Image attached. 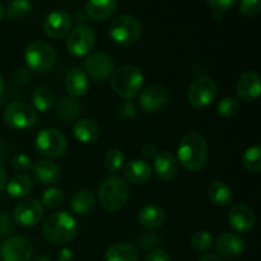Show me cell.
<instances>
[{
  "label": "cell",
  "mask_w": 261,
  "mask_h": 261,
  "mask_svg": "<svg viewBox=\"0 0 261 261\" xmlns=\"http://www.w3.org/2000/svg\"><path fill=\"white\" fill-rule=\"evenodd\" d=\"M176 160L185 170L200 171L208 161V144L203 135L196 132L188 133L178 144Z\"/></svg>",
  "instance_id": "1"
},
{
  "label": "cell",
  "mask_w": 261,
  "mask_h": 261,
  "mask_svg": "<svg viewBox=\"0 0 261 261\" xmlns=\"http://www.w3.org/2000/svg\"><path fill=\"white\" fill-rule=\"evenodd\" d=\"M76 233H78L76 219L66 212L53 213L43 222L42 234L45 240L51 244H68L76 236Z\"/></svg>",
  "instance_id": "2"
},
{
  "label": "cell",
  "mask_w": 261,
  "mask_h": 261,
  "mask_svg": "<svg viewBox=\"0 0 261 261\" xmlns=\"http://www.w3.org/2000/svg\"><path fill=\"white\" fill-rule=\"evenodd\" d=\"M144 83V75L140 68L125 65L114 71L111 75V87L116 94L124 98H134L140 93Z\"/></svg>",
  "instance_id": "3"
},
{
  "label": "cell",
  "mask_w": 261,
  "mask_h": 261,
  "mask_svg": "<svg viewBox=\"0 0 261 261\" xmlns=\"http://www.w3.org/2000/svg\"><path fill=\"white\" fill-rule=\"evenodd\" d=\"M99 204L109 212H116L126 204L129 199V188L120 176H109L102 181L98 190Z\"/></svg>",
  "instance_id": "4"
},
{
  "label": "cell",
  "mask_w": 261,
  "mask_h": 261,
  "mask_svg": "<svg viewBox=\"0 0 261 261\" xmlns=\"http://www.w3.org/2000/svg\"><path fill=\"white\" fill-rule=\"evenodd\" d=\"M24 60L28 69L37 73H46L54 68L58 60V54L53 45L42 40L32 41L25 47Z\"/></svg>",
  "instance_id": "5"
},
{
  "label": "cell",
  "mask_w": 261,
  "mask_h": 261,
  "mask_svg": "<svg viewBox=\"0 0 261 261\" xmlns=\"http://www.w3.org/2000/svg\"><path fill=\"white\" fill-rule=\"evenodd\" d=\"M109 36L117 45H134L142 36V24L134 15L121 14L115 18L110 24Z\"/></svg>",
  "instance_id": "6"
},
{
  "label": "cell",
  "mask_w": 261,
  "mask_h": 261,
  "mask_svg": "<svg viewBox=\"0 0 261 261\" xmlns=\"http://www.w3.org/2000/svg\"><path fill=\"white\" fill-rule=\"evenodd\" d=\"M36 149L46 158H58L65 153L68 139L63 132L54 127H47L38 132L35 139Z\"/></svg>",
  "instance_id": "7"
},
{
  "label": "cell",
  "mask_w": 261,
  "mask_h": 261,
  "mask_svg": "<svg viewBox=\"0 0 261 261\" xmlns=\"http://www.w3.org/2000/svg\"><path fill=\"white\" fill-rule=\"evenodd\" d=\"M4 122L12 129L25 130L35 126L38 116L37 111L25 102H12L8 105L3 115Z\"/></svg>",
  "instance_id": "8"
},
{
  "label": "cell",
  "mask_w": 261,
  "mask_h": 261,
  "mask_svg": "<svg viewBox=\"0 0 261 261\" xmlns=\"http://www.w3.org/2000/svg\"><path fill=\"white\" fill-rule=\"evenodd\" d=\"M65 45L71 55H89L96 45V33L91 25L79 24L69 32Z\"/></svg>",
  "instance_id": "9"
},
{
  "label": "cell",
  "mask_w": 261,
  "mask_h": 261,
  "mask_svg": "<svg viewBox=\"0 0 261 261\" xmlns=\"http://www.w3.org/2000/svg\"><path fill=\"white\" fill-rule=\"evenodd\" d=\"M218 94L217 83L209 76H198L190 84L188 92V99L191 106L196 109H204L216 99Z\"/></svg>",
  "instance_id": "10"
},
{
  "label": "cell",
  "mask_w": 261,
  "mask_h": 261,
  "mask_svg": "<svg viewBox=\"0 0 261 261\" xmlns=\"http://www.w3.org/2000/svg\"><path fill=\"white\" fill-rule=\"evenodd\" d=\"M115 64L111 56L102 51H96L89 55L83 61V69L87 76H91L96 82H105L114 74Z\"/></svg>",
  "instance_id": "11"
},
{
  "label": "cell",
  "mask_w": 261,
  "mask_h": 261,
  "mask_svg": "<svg viewBox=\"0 0 261 261\" xmlns=\"http://www.w3.org/2000/svg\"><path fill=\"white\" fill-rule=\"evenodd\" d=\"M32 255V244L25 237L10 236L0 244V259L3 261H30Z\"/></svg>",
  "instance_id": "12"
},
{
  "label": "cell",
  "mask_w": 261,
  "mask_h": 261,
  "mask_svg": "<svg viewBox=\"0 0 261 261\" xmlns=\"http://www.w3.org/2000/svg\"><path fill=\"white\" fill-rule=\"evenodd\" d=\"M45 208L37 199H24L15 205L13 221L20 227H33L43 218Z\"/></svg>",
  "instance_id": "13"
},
{
  "label": "cell",
  "mask_w": 261,
  "mask_h": 261,
  "mask_svg": "<svg viewBox=\"0 0 261 261\" xmlns=\"http://www.w3.org/2000/svg\"><path fill=\"white\" fill-rule=\"evenodd\" d=\"M168 102H170V92L166 87L160 86V84L147 87L139 97L140 107L145 112H150V114L165 109Z\"/></svg>",
  "instance_id": "14"
},
{
  "label": "cell",
  "mask_w": 261,
  "mask_h": 261,
  "mask_svg": "<svg viewBox=\"0 0 261 261\" xmlns=\"http://www.w3.org/2000/svg\"><path fill=\"white\" fill-rule=\"evenodd\" d=\"M73 19L70 14L63 9L48 13L43 20V31L51 38H61L71 31Z\"/></svg>",
  "instance_id": "15"
},
{
  "label": "cell",
  "mask_w": 261,
  "mask_h": 261,
  "mask_svg": "<svg viewBox=\"0 0 261 261\" xmlns=\"http://www.w3.org/2000/svg\"><path fill=\"white\" fill-rule=\"evenodd\" d=\"M237 96L245 102H252L260 96L261 76L257 71L249 70L240 75L236 83Z\"/></svg>",
  "instance_id": "16"
},
{
  "label": "cell",
  "mask_w": 261,
  "mask_h": 261,
  "mask_svg": "<svg viewBox=\"0 0 261 261\" xmlns=\"http://www.w3.org/2000/svg\"><path fill=\"white\" fill-rule=\"evenodd\" d=\"M216 250L224 259H236L245 250V242L241 236L233 232H224L216 240Z\"/></svg>",
  "instance_id": "17"
},
{
  "label": "cell",
  "mask_w": 261,
  "mask_h": 261,
  "mask_svg": "<svg viewBox=\"0 0 261 261\" xmlns=\"http://www.w3.org/2000/svg\"><path fill=\"white\" fill-rule=\"evenodd\" d=\"M228 222L237 233H249L255 227V214L247 205H233L228 213Z\"/></svg>",
  "instance_id": "18"
},
{
  "label": "cell",
  "mask_w": 261,
  "mask_h": 261,
  "mask_svg": "<svg viewBox=\"0 0 261 261\" xmlns=\"http://www.w3.org/2000/svg\"><path fill=\"white\" fill-rule=\"evenodd\" d=\"M31 170H32L33 180L41 186H51L60 180V167L50 160L38 161L37 163H33Z\"/></svg>",
  "instance_id": "19"
},
{
  "label": "cell",
  "mask_w": 261,
  "mask_h": 261,
  "mask_svg": "<svg viewBox=\"0 0 261 261\" xmlns=\"http://www.w3.org/2000/svg\"><path fill=\"white\" fill-rule=\"evenodd\" d=\"M88 76L81 68H73L65 76V89L71 98L83 97L88 92Z\"/></svg>",
  "instance_id": "20"
},
{
  "label": "cell",
  "mask_w": 261,
  "mask_h": 261,
  "mask_svg": "<svg viewBox=\"0 0 261 261\" xmlns=\"http://www.w3.org/2000/svg\"><path fill=\"white\" fill-rule=\"evenodd\" d=\"M178 170V162L175 155L168 150H162L158 152L154 157V171L155 175L161 180H171L176 176Z\"/></svg>",
  "instance_id": "21"
},
{
  "label": "cell",
  "mask_w": 261,
  "mask_h": 261,
  "mask_svg": "<svg viewBox=\"0 0 261 261\" xmlns=\"http://www.w3.org/2000/svg\"><path fill=\"white\" fill-rule=\"evenodd\" d=\"M125 180L130 184L140 185L152 177V167L148 162L143 160H133L126 163L124 168Z\"/></svg>",
  "instance_id": "22"
},
{
  "label": "cell",
  "mask_w": 261,
  "mask_h": 261,
  "mask_svg": "<svg viewBox=\"0 0 261 261\" xmlns=\"http://www.w3.org/2000/svg\"><path fill=\"white\" fill-rule=\"evenodd\" d=\"M137 218L139 224L150 231V229H157L163 226L166 221V213L161 206L149 204V205H144L138 212Z\"/></svg>",
  "instance_id": "23"
},
{
  "label": "cell",
  "mask_w": 261,
  "mask_h": 261,
  "mask_svg": "<svg viewBox=\"0 0 261 261\" xmlns=\"http://www.w3.org/2000/svg\"><path fill=\"white\" fill-rule=\"evenodd\" d=\"M99 125L98 122L91 117H83V119L76 120L74 124L73 133L75 139L83 144L93 143L99 137Z\"/></svg>",
  "instance_id": "24"
},
{
  "label": "cell",
  "mask_w": 261,
  "mask_h": 261,
  "mask_svg": "<svg viewBox=\"0 0 261 261\" xmlns=\"http://www.w3.org/2000/svg\"><path fill=\"white\" fill-rule=\"evenodd\" d=\"M117 3L115 0H91L86 3V12L97 22L106 20L116 12Z\"/></svg>",
  "instance_id": "25"
},
{
  "label": "cell",
  "mask_w": 261,
  "mask_h": 261,
  "mask_svg": "<svg viewBox=\"0 0 261 261\" xmlns=\"http://www.w3.org/2000/svg\"><path fill=\"white\" fill-rule=\"evenodd\" d=\"M105 261H139V252L129 242H116L107 249Z\"/></svg>",
  "instance_id": "26"
},
{
  "label": "cell",
  "mask_w": 261,
  "mask_h": 261,
  "mask_svg": "<svg viewBox=\"0 0 261 261\" xmlns=\"http://www.w3.org/2000/svg\"><path fill=\"white\" fill-rule=\"evenodd\" d=\"M33 181L24 173H17L7 182V193L14 199H23L32 191Z\"/></svg>",
  "instance_id": "27"
},
{
  "label": "cell",
  "mask_w": 261,
  "mask_h": 261,
  "mask_svg": "<svg viewBox=\"0 0 261 261\" xmlns=\"http://www.w3.org/2000/svg\"><path fill=\"white\" fill-rule=\"evenodd\" d=\"M208 196L214 205L227 206L233 200V193L224 181H213L208 188Z\"/></svg>",
  "instance_id": "28"
},
{
  "label": "cell",
  "mask_w": 261,
  "mask_h": 261,
  "mask_svg": "<svg viewBox=\"0 0 261 261\" xmlns=\"http://www.w3.org/2000/svg\"><path fill=\"white\" fill-rule=\"evenodd\" d=\"M55 102H56L55 92H54V89L51 88L50 86L42 84V86L37 87V88L33 91L32 107L36 110V111H40V112L48 111V110L53 109Z\"/></svg>",
  "instance_id": "29"
},
{
  "label": "cell",
  "mask_w": 261,
  "mask_h": 261,
  "mask_svg": "<svg viewBox=\"0 0 261 261\" xmlns=\"http://www.w3.org/2000/svg\"><path fill=\"white\" fill-rule=\"evenodd\" d=\"M94 204H96V195L92 190L84 189V190L78 191L75 195L73 196L70 201V208L78 216H86L87 213L93 209Z\"/></svg>",
  "instance_id": "30"
},
{
  "label": "cell",
  "mask_w": 261,
  "mask_h": 261,
  "mask_svg": "<svg viewBox=\"0 0 261 261\" xmlns=\"http://www.w3.org/2000/svg\"><path fill=\"white\" fill-rule=\"evenodd\" d=\"M81 105L75 98L71 97H64L58 102L56 115L59 119L64 122L76 121L78 116L81 115Z\"/></svg>",
  "instance_id": "31"
},
{
  "label": "cell",
  "mask_w": 261,
  "mask_h": 261,
  "mask_svg": "<svg viewBox=\"0 0 261 261\" xmlns=\"http://www.w3.org/2000/svg\"><path fill=\"white\" fill-rule=\"evenodd\" d=\"M5 14L10 19H19L25 17L32 10V3L25 2V0H12L8 2L7 8H4Z\"/></svg>",
  "instance_id": "32"
},
{
  "label": "cell",
  "mask_w": 261,
  "mask_h": 261,
  "mask_svg": "<svg viewBox=\"0 0 261 261\" xmlns=\"http://www.w3.org/2000/svg\"><path fill=\"white\" fill-rule=\"evenodd\" d=\"M242 163L251 172L261 171V148L260 145H252L245 150L242 155Z\"/></svg>",
  "instance_id": "33"
},
{
  "label": "cell",
  "mask_w": 261,
  "mask_h": 261,
  "mask_svg": "<svg viewBox=\"0 0 261 261\" xmlns=\"http://www.w3.org/2000/svg\"><path fill=\"white\" fill-rule=\"evenodd\" d=\"M190 245L194 251L206 252L214 245V239L211 232L198 231L191 236Z\"/></svg>",
  "instance_id": "34"
},
{
  "label": "cell",
  "mask_w": 261,
  "mask_h": 261,
  "mask_svg": "<svg viewBox=\"0 0 261 261\" xmlns=\"http://www.w3.org/2000/svg\"><path fill=\"white\" fill-rule=\"evenodd\" d=\"M124 160L125 157L122 150H120L119 148H112V149L107 150L106 154H105V167L109 172L116 173L124 165Z\"/></svg>",
  "instance_id": "35"
},
{
  "label": "cell",
  "mask_w": 261,
  "mask_h": 261,
  "mask_svg": "<svg viewBox=\"0 0 261 261\" xmlns=\"http://www.w3.org/2000/svg\"><path fill=\"white\" fill-rule=\"evenodd\" d=\"M217 111L223 117H233L240 111V102L234 97L228 96L222 98L217 105Z\"/></svg>",
  "instance_id": "36"
},
{
  "label": "cell",
  "mask_w": 261,
  "mask_h": 261,
  "mask_svg": "<svg viewBox=\"0 0 261 261\" xmlns=\"http://www.w3.org/2000/svg\"><path fill=\"white\" fill-rule=\"evenodd\" d=\"M64 200V193L59 188H48L47 190L43 191L42 198H41V204L43 206H47L50 209H55L61 205Z\"/></svg>",
  "instance_id": "37"
},
{
  "label": "cell",
  "mask_w": 261,
  "mask_h": 261,
  "mask_svg": "<svg viewBox=\"0 0 261 261\" xmlns=\"http://www.w3.org/2000/svg\"><path fill=\"white\" fill-rule=\"evenodd\" d=\"M240 13L245 17H255L261 12V2L260 0H242L239 3Z\"/></svg>",
  "instance_id": "38"
},
{
  "label": "cell",
  "mask_w": 261,
  "mask_h": 261,
  "mask_svg": "<svg viewBox=\"0 0 261 261\" xmlns=\"http://www.w3.org/2000/svg\"><path fill=\"white\" fill-rule=\"evenodd\" d=\"M12 165L13 167H14L17 171H19V172H25V171L32 168L33 163H32V160H31L28 155L23 154V153H18V154H15L14 157H13Z\"/></svg>",
  "instance_id": "39"
},
{
  "label": "cell",
  "mask_w": 261,
  "mask_h": 261,
  "mask_svg": "<svg viewBox=\"0 0 261 261\" xmlns=\"http://www.w3.org/2000/svg\"><path fill=\"white\" fill-rule=\"evenodd\" d=\"M206 4L214 10V13H226L237 4L236 0H208Z\"/></svg>",
  "instance_id": "40"
},
{
  "label": "cell",
  "mask_w": 261,
  "mask_h": 261,
  "mask_svg": "<svg viewBox=\"0 0 261 261\" xmlns=\"http://www.w3.org/2000/svg\"><path fill=\"white\" fill-rule=\"evenodd\" d=\"M160 241H161V239L157 236V233H154V232H152V231H147V232H143V233H140L139 242L144 250L153 249V247H154Z\"/></svg>",
  "instance_id": "41"
},
{
  "label": "cell",
  "mask_w": 261,
  "mask_h": 261,
  "mask_svg": "<svg viewBox=\"0 0 261 261\" xmlns=\"http://www.w3.org/2000/svg\"><path fill=\"white\" fill-rule=\"evenodd\" d=\"M14 223L12 217L7 212H2L0 213V236H5L14 231Z\"/></svg>",
  "instance_id": "42"
},
{
  "label": "cell",
  "mask_w": 261,
  "mask_h": 261,
  "mask_svg": "<svg viewBox=\"0 0 261 261\" xmlns=\"http://www.w3.org/2000/svg\"><path fill=\"white\" fill-rule=\"evenodd\" d=\"M144 261H172V260H171L170 255H168L165 250L157 249L150 251L149 254L147 255V257H145Z\"/></svg>",
  "instance_id": "43"
},
{
  "label": "cell",
  "mask_w": 261,
  "mask_h": 261,
  "mask_svg": "<svg viewBox=\"0 0 261 261\" xmlns=\"http://www.w3.org/2000/svg\"><path fill=\"white\" fill-rule=\"evenodd\" d=\"M142 153L147 158H154L158 154V148L154 143H145L142 147Z\"/></svg>",
  "instance_id": "44"
},
{
  "label": "cell",
  "mask_w": 261,
  "mask_h": 261,
  "mask_svg": "<svg viewBox=\"0 0 261 261\" xmlns=\"http://www.w3.org/2000/svg\"><path fill=\"white\" fill-rule=\"evenodd\" d=\"M14 79L17 83L19 84H24L27 83L28 79H30V70L28 69H18V70H15L14 73Z\"/></svg>",
  "instance_id": "45"
},
{
  "label": "cell",
  "mask_w": 261,
  "mask_h": 261,
  "mask_svg": "<svg viewBox=\"0 0 261 261\" xmlns=\"http://www.w3.org/2000/svg\"><path fill=\"white\" fill-rule=\"evenodd\" d=\"M73 257H74L73 251H71L70 249H68V247H63V249L59 251L58 259H56V261H73Z\"/></svg>",
  "instance_id": "46"
},
{
  "label": "cell",
  "mask_w": 261,
  "mask_h": 261,
  "mask_svg": "<svg viewBox=\"0 0 261 261\" xmlns=\"http://www.w3.org/2000/svg\"><path fill=\"white\" fill-rule=\"evenodd\" d=\"M5 185H7V172H5V167L3 162L0 161V193L4 190Z\"/></svg>",
  "instance_id": "47"
},
{
  "label": "cell",
  "mask_w": 261,
  "mask_h": 261,
  "mask_svg": "<svg viewBox=\"0 0 261 261\" xmlns=\"http://www.w3.org/2000/svg\"><path fill=\"white\" fill-rule=\"evenodd\" d=\"M198 261H222V260H221V257H218L217 255L205 254V255H203V256L199 257Z\"/></svg>",
  "instance_id": "48"
},
{
  "label": "cell",
  "mask_w": 261,
  "mask_h": 261,
  "mask_svg": "<svg viewBox=\"0 0 261 261\" xmlns=\"http://www.w3.org/2000/svg\"><path fill=\"white\" fill-rule=\"evenodd\" d=\"M4 92H5V83H4V79H3V76L0 75V98L3 97Z\"/></svg>",
  "instance_id": "49"
},
{
  "label": "cell",
  "mask_w": 261,
  "mask_h": 261,
  "mask_svg": "<svg viewBox=\"0 0 261 261\" xmlns=\"http://www.w3.org/2000/svg\"><path fill=\"white\" fill-rule=\"evenodd\" d=\"M32 261H51V259H50V257L45 256V255H40V256L35 257V259H33Z\"/></svg>",
  "instance_id": "50"
},
{
  "label": "cell",
  "mask_w": 261,
  "mask_h": 261,
  "mask_svg": "<svg viewBox=\"0 0 261 261\" xmlns=\"http://www.w3.org/2000/svg\"><path fill=\"white\" fill-rule=\"evenodd\" d=\"M4 15H5L4 7H3V4H2V3H0V20H2L3 18H4Z\"/></svg>",
  "instance_id": "51"
}]
</instances>
